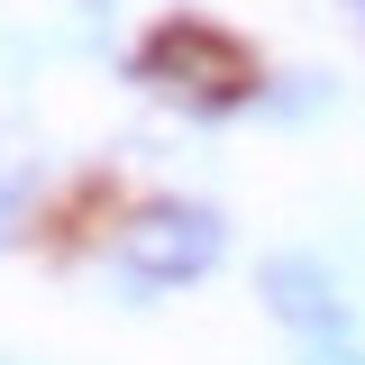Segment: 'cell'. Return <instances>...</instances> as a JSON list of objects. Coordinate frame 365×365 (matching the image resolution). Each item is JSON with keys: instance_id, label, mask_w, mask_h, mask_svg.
I'll return each mask as SVG.
<instances>
[{"instance_id": "6da1fadb", "label": "cell", "mask_w": 365, "mask_h": 365, "mask_svg": "<svg viewBox=\"0 0 365 365\" xmlns=\"http://www.w3.org/2000/svg\"><path fill=\"white\" fill-rule=\"evenodd\" d=\"M137 83L155 91V101L201 110V119H228V110L256 101V64H247V46L228 37V28H210V19H165L155 37L137 46Z\"/></svg>"}, {"instance_id": "7a4b0ae2", "label": "cell", "mask_w": 365, "mask_h": 365, "mask_svg": "<svg viewBox=\"0 0 365 365\" xmlns=\"http://www.w3.org/2000/svg\"><path fill=\"white\" fill-rule=\"evenodd\" d=\"M220 247H228V220L210 201H146L110 237V265L128 292H174V283H201L220 265Z\"/></svg>"}, {"instance_id": "3957f363", "label": "cell", "mask_w": 365, "mask_h": 365, "mask_svg": "<svg viewBox=\"0 0 365 365\" xmlns=\"http://www.w3.org/2000/svg\"><path fill=\"white\" fill-rule=\"evenodd\" d=\"M256 302H265L292 338H329V329H347V274L311 256V247H274L265 265H256Z\"/></svg>"}, {"instance_id": "277c9868", "label": "cell", "mask_w": 365, "mask_h": 365, "mask_svg": "<svg viewBox=\"0 0 365 365\" xmlns=\"http://www.w3.org/2000/svg\"><path fill=\"white\" fill-rule=\"evenodd\" d=\"M302 365H365L356 329H329V338H302Z\"/></svg>"}, {"instance_id": "5b68a950", "label": "cell", "mask_w": 365, "mask_h": 365, "mask_svg": "<svg viewBox=\"0 0 365 365\" xmlns=\"http://www.w3.org/2000/svg\"><path fill=\"white\" fill-rule=\"evenodd\" d=\"M19 220H28V201H19V182L0 174V247H19Z\"/></svg>"}, {"instance_id": "8992f818", "label": "cell", "mask_w": 365, "mask_h": 365, "mask_svg": "<svg viewBox=\"0 0 365 365\" xmlns=\"http://www.w3.org/2000/svg\"><path fill=\"white\" fill-rule=\"evenodd\" d=\"M356 19H365V0H356Z\"/></svg>"}]
</instances>
